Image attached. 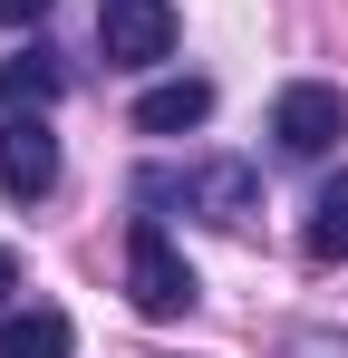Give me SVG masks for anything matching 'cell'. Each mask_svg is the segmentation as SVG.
Instances as JSON below:
<instances>
[{"label": "cell", "instance_id": "obj_1", "mask_svg": "<svg viewBox=\"0 0 348 358\" xmlns=\"http://www.w3.org/2000/svg\"><path fill=\"white\" fill-rule=\"evenodd\" d=\"M126 300H136V320H184L194 310V271H184V252L165 242L155 213H136V233H126Z\"/></svg>", "mask_w": 348, "mask_h": 358}, {"label": "cell", "instance_id": "obj_2", "mask_svg": "<svg viewBox=\"0 0 348 358\" xmlns=\"http://www.w3.org/2000/svg\"><path fill=\"white\" fill-rule=\"evenodd\" d=\"M136 194H145V203H194V213L223 223V233L261 213V175H252V165H184V175H145Z\"/></svg>", "mask_w": 348, "mask_h": 358}, {"label": "cell", "instance_id": "obj_3", "mask_svg": "<svg viewBox=\"0 0 348 358\" xmlns=\"http://www.w3.org/2000/svg\"><path fill=\"white\" fill-rule=\"evenodd\" d=\"M339 136H348V97H339V87L300 78V87H281V97H271V145H281V155L319 165V155H339Z\"/></svg>", "mask_w": 348, "mask_h": 358}, {"label": "cell", "instance_id": "obj_4", "mask_svg": "<svg viewBox=\"0 0 348 358\" xmlns=\"http://www.w3.org/2000/svg\"><path fill=\"white\" fill-rule=\"evenodd\" d=\"M97 39H107L116 68H165L174 59V0H107Z\"/></svg>", "mask_w": 348, "mask_h": 358}, {"label": "cell", "instance_id": "obj_5", "mask_svg": "<svg viewBox=\"0 0 348 358\" xmlns=\"http://www.w3.org/2000/svg\"><path fill=\"white\" fill-rule=\"evenodd\" d=\"M58 184V136L39 117H0V194L10 203H39Z\"/></svg>", "mask_w": 348, "mask_h": 358}, {"label": "cell", "instance_id": "obj_6", "mask_svg": "<svg viewBox=\"0 0 348 358\" xmlns=\"http://www.w3.org/2000/svg\"><path fill=\"white\" fill-rule=\"evenodd\" d=\"M203 117H213V87L203 78H165V87L136 97V136H194Z\"/></svg>", "mask_w": 348, "mask_h": 358}, {"label": "cell", "instance_id": "obj_7", "mask_svg": "<svg viewBox=\"0 0 348 358\" xmlns=\"http://www.w3.org/2000/svg\"><path fill=\"white\" fill-rule=\"evenodd\" d=\"M58 87H68V68H58L49 49L0 59V117H20V107H58Z\"/></svg>", "mask_w": 348, "mask_h": 358}, {"label": "cell", "instance_id": "obj_8", "mask_svg": "<svg viewBox=\"0 0 348 358\" xmlns=\"http://www.w3.org/2000/svg\"><path fill=\"white\" fill-rule=\"evenodd\" d=\"M68 349H78L68 310H10L0 320V358H68Z\"/></svg>", "mask_w": 348, "mask_h": 358}, {"label": "cell", "instance_id": "obj_9", "mask_svg": "<svg viewBox=\"0 0 348 358\" xmlns=\"http://www.w3.org/2000/svg\"><path fill=\"white\" fill-rule=\"evenodd\" d=\"M310 262H348V165L319 184V203H310Z\"/></svg>", "mask_w": 348, "mask_h": 358}, {"label": "cell", "instance_id": "obj_10", "mask_svg": "<svg viewBox=\"0 0 348 358\" xmlns=\"http://www.w3.org/2000/svg\"><path fill=\"white\" fill-rule=\"evenodd\" d=\"M49 20V0H0V29H39Z\"/></svg>", "mask_w": 348, "mask_h": 358}, {"label": "cell", "instance_id": "obj_11", "mask_svg": "<svg viewBox=\"0 0 348 358\" xmlns=\"http://www.w3.org/2000/svg\"><path fill=\"white\" fill-rule=\"evenodd\" d=\"M10 291H20V262H10V252H0V300H10Z\"/></svg>", "mask_w": 348, "mask_h": 358}]
</instances>
